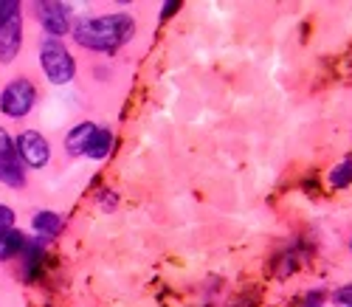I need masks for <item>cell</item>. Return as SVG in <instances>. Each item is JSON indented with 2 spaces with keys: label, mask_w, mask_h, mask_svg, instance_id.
Listing matches in <instances>:
<instances>
[{
  "label": "cell",
  "mask_w": 352,
  "mask_h": 307,
  "mask_svg": "<svg viewBox=\"0 0 352 307\" xmlns=\"http://www.w3.org/2000/svg\"><path fill=\"white\" fill-rule=\"evenodd\" d=\"M23 48V20H12L9 25L0 28V63L9 65Z\"/></svg>",
  "instance_id": "cell-6"
},
{
  "label": "cell",
  "mask_w": 352,
  "mask_h": 307,
  "mask_svg": "<svg viewBox=\"0 0 352 307\" xmlns=\"http://www.w3.org/2000/svg\"><path fill=\"white\" fill-rule=\"evenodd\" d=\"M23 245H25L23 231H17V229L0 231V262H6V260H12V257H17V254L23 251Z\"/></svg>",
  "instance_id": "cell-11"
},
{
  "label": "cell",
  "mask_w": 352,
  "mask_h": 307,
  "mask_svg": "<svg viewBox=\"0 0 352 307\" xmlns=\"http://www.w3.org/2000/svg\"><path fill=\"white\" fill-rule=\"evenodd\" d=\"M178 6H181V3H166V6H164V12H161V17L166 20V17L172 14V12H178Z\"/></svg>",
  "instance_id": "cell-17"
},
{
  "label": "cell",
  "mask_w": 352,
  "mask_h": 307,
  "mask_svg": "<svg viewBox=\"0 0 352 307\" xmlns=\"http://www.w3.org/2000/svg\"><path fill=\"white\" fill-rule=\"evenodd\" d=\"M17 17H20V3L17 0H0V28L9 25Z\"/></svg>",
  "instance_id": "cell-13"
},
{
  "label": "cell",
  "mask_w": 352,
  "mask_h": 307,
  "mask_svg": "<svg viewBox=\"0 0 352 307\" xmlns=\"http://www.w3.org/2000/svg\"><path fill=\"white\" fill-rule=\"evenodd\" d=\"M336 304L338 307H352V285H346V288H341V290H336Z\"/></svg>",
  "instance_id": "cell-15"
},
{
  "label": "cell",
  "mask_w": 352,
  "mask_h": 307,
  "mask_svg": "<svg viewBox=\"0 0 352 307\" xmlns=\"http://www.w3.org/2000/svg\"><path fill=\"white\" fill-rule=\"evenodd\" d=\"M307 307H316V304H307Z\"/></svg>",
  "instance_id": "cell-18"
},
{
  "label": "cell",
  "mask_w": 352,
  "mask_h": 307,
  "mask_svg": "<svg viewBox=\"0 0 352 307\" xmlns=\"http://www.w3.org/2000/svg\"><path fill=\"white\" fill-rule=\"evenodd\" d=\"M0 183H6V187H12V189L25 187V169H23V161L17 158L14 147L0 152Z\"/></svg>",
  "instance_id": "cell-7"
},
{
  "label": "cell",
  "mask_w": 352,
  "mask_h": 307,
  "mask_svg": "<svg viewBox=\"0 0 352 307\" xmlns=\"http://www.w3.org/2000/svg\"><path fill=\"white\" fill-rule=\"evenodd\" d=\"M110 144H113V133L104 130V127H96L94 136H91V141H87V147H85V156L94 158V161H102V158H107Z\"/></svg>",
  "instance_id": "cell-10"
},
{
  "label": "cell",
  "mask_w": 352,
  "mask_h": 307,
  "mask_svg": "<svg viewBox=\"0 0 352 307\" xmlns=\"http://www.w3.org/2000/svg\"><path fill=\"white\" fill-rule=\"evenodd\" d=\"M94 130H96L94 121H79V125H76V127L68 133V138H65L68 156H85V147H87V141H91Z\"/></svg>",
  "instance_id": "cell-8"
},
{
  "label": "cell",
  "mask_w": 352,
  "mask_h": 307,
  "mask_svg": "<svg viewBox=\"0 0 352 307\" xmlns=\"http://www.w3.org/2000/svg\"><path fill=\"white\" fill-rule=\"evenodd\" d=\"M71 34H74L76 45H82L87 51L113 54L116 48H122L124 43L133 40L135 20L124 12L104 14V17H85V20H76L71 25Z\"/></svg>",
  "instance_id": "cell-1"
},
{
  "label": "cell",
  "mask_w": 352,
  "mask_h": 307,
  "mask_svg": "<svg viewBox=\"0 0 352 307\" xmlns=\"http://www.w3.org/2000/svg\"><path fill=\"white\" fill-rule=\"evenodd\" d=\"M34 102H37V87L25 76H17L3 87V94H0V113L9 118H23L32 113Z\"/></svg>",
  "instance_id": "cell-3"
},
{
  "label": "cell",
  "mask_w": 352,
  "mask_h": 307,
  "mask_svg": "<svg viewBox=\"0 0 352 307\" xmlns=\"http://www.w3.org/2000/svg\"><path fill=\"white\" fill-rule=\"evenodd\" d=\"M9 229H14V211L6 203H0V231H9Z\"/></svg>",
  "instance_id": "cell-14"
},
{
  "label": "cell",
  "mask_w": 352,
  "mask_h": 307,
  "mask_svg": "<svg viewBox=\"0 0 352 307\" xmlns=\"http://www.w3.org/2000/svg\"><path fill=\"white\" fill-rule=\"evenodd\" d=\"M12 147H14V141L9 138V133L0 130V152H6V149H12Z\"/></svg>",
  "instance_id": "cell-16"
},
{
  "label": "cell",
  "mask_w": 352,
  "mask_h": 307,
  "mask_svg": "<svg viewBox=\"0 0 352 307\" xmlns=\"http://www.w3.org/2000/svg\"><path fill=\"white\" fill-rule=\"evenodd\" d=\"M40 65L48 82L54 85H68L76 74V63L63 40H43L40 45Z\"/></svg>",
  "instance_id": "cell-2"
},
{
  "label": "cell",
  "mask_w": 352,
  "mask_h": 307,
  "mask_svg": "<svg viewBox=\"0 0 352 307\" xmlns=\"http://www.w3.org/2000/svg\"><path fill=\"white\" fill-rule=\"evenodd\" d=\"M32 229H34L40 237H56V234L63 231V218H60L56 211H34Z\"/></svg>",
  "instance_id": "cell-9"
},
{
  "label": "cell",
  "mask_w": 352,
  "mask_h": 307,
  "mask_svg": "<svg viewBox=\"0 0 352 307\" xmlns=\"http://www.w3.org/2000/svg\"><path fill=\"white\" fill-rule=\"evenodd\" d=\"M14 152H17V158H20L25 167H32V169H43V167L51 161L48 138L40 136L37 130H25V133H20L17 141H14Z\"/></svg>",
  "instance_id": "cell-5"
},
{
  "label": "cell",
  "mask_w": 352,
  "mask_h": 307,
  "mask_svg": "<svg viewBox=\"0 0 352 307\" xmlns=\"http://www.w3.org/2000/svg\"><path fill=\"white\" fill-rule=\"evenodd\" d=\"M349 183H352V161H344L330 172V187L333 189H346Z\"/></svg>",
  "instance_id": "cell-12"
},
{
  "label": "cell",
  "mask_w": 352,
  "mask_h": 307,
  "mask_svg": "<svg viewBox=\"0 0 352 307\" xmlns=\"http://www.w3.org/2000/svg\"><path fill=\"white\" fill-rule=\"evenodd\" d=\"M37 20L43 25V32L48 34V40H60L63 34L71 32L74 25V12L68 3H56V0H43V3H34Z\"/></svg>",
  "instance_id": "cell-4"
}]
</instances>
